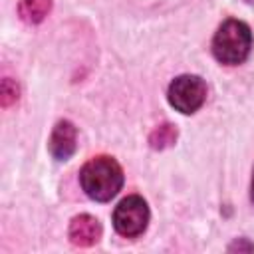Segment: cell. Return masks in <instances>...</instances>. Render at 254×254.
<instances>
[{
  "label": "cell",
  "mask_w": 254,
  "mask_h": 254,
  "mask_svg": "<svg viewBox=\"0 0 254 254\" xmlns=\"http://www.w3.org/2000/svg\"><path fill=\"white\" fill-rule=\"evenodd\" d=\"M167 99L177 111L190 115L198 111L206 101V83L198 75L183 73L171 81L167 89Z\"/></svg>",
  "instance_id": "cell-4"
},
{
  "label": "cell",
  "mask_w": 254,
  "mask_h": 254,
  "mask_svg": "<svg viewBox=\"0 0 254 254\" xmlns=\"http://www.w3.org/2000/svg\"><path fill=\"white\" fill-rule=\"evenodd\" d=\"M252 50V32L250 26L242 20H226L218 26L212 38V54L224 65L242 64Z\"/></svg>",
  "instance_id": "cell-2"
},
{
  "label": "cell",
  "mask_w": 254,
  "mask_h": 254,
  "mask_svg": "<svg viewBox=\"0 0 254 254\" xmlns=\"http://www.w3.org/2000/svg\"><path fill=\"white\" fill-rule=\"evenodd\" d=\"M151 212L143 196H125L113 210V228L125 238H137L147 230Z\"/></svg>",
  "instance_id": "cell-3"
},
{
  "label": "cell",
  "mask_w": 254,
  "mask_h": 254,
  "mask_svg": "<svg viewBox=\"0 0 254 254\" xmlns=\"http://www.w3.org/2000/svg\"><path fill=\"white\" fill-rule=\"evenodd\" d=\"M52 10V0H20L18 14L26 24H40Z\"/></svg>",
  "instance_id": "cell-7"
},
{
  "label": "cell",
  "mask_w": 254,
  "mask_h": 254,
  "mask_svg": "<svg viewBox=\"0 0 254 254\" xmlns=\"http://www.w3.org/2000/svg\"><path fill=\"white\" fill-rule=\"evenodd\" d=\"M16 99H18V85H16L10 77H6V79L2 81V105L8 107V105H12Z\"/></svg>",
  "instance_id": "cell-9"
},
{
  "label": "cell",
  "mask_w": 254,
  "mask_h": 254,
  "mask_svg": "<svg viewBox=\"0 0 254 254\" xmlns=\"http://www.w3.org/2000/svg\"><path fill=\"white\" fill-rule=\"evenodd\" d=\"M246 2H250V4H252V2H254V0H246Z\"/></svg>",
  "instance_id": "cell-11"
},
{
  "label": "cell",
  "mask_w": 254,
  "mask_h": 254,
  "mask_svg": "<svg viewBox=\"0 0 254 254\" xmlns=\"http://www.w3.org/2000/svg\"><path fill=\"white\" fill-rule=\"evenodd\" d=\"M177 141V127L171 123H163L159 125L151 135H149V143L153 149H167Z\"/></svg>",
  "instance_id": "cell-8"
},
{
  "label": "cell",
  "mask_w": 254,
  "mask_h": 254,
  "mask_svg": "<svg viewBox=\"0 0 254 254\" xmlns=\"http://www.w3.org/2000/svg\"><path fill=\"white\" fill-rule=\"evenodd\" d=\"M101 222L91 216V214H77L71 218L69 222V240L73 246H79V248H87V246H93L99 242L101 238Z\"/></svg>",
  "instance_id": "cell-6"
},
{
  "label": "cell",
  "mask_w": 254,
  "mask_h": 254,
  "mask_svg": "<svg viewBox=\"0 0 254 254\" xmlns=\"http://www.w3.org/2000/svg\"><path fill=\"white\" fill-rule=\"evenodd\" d=\"M79 185L91 200L107 202L123 187V169L113 157L107 155L93 157L81 167Z\"/></svg>",
  "instance_id": "cell-1"
},
{
  "label": "cell",
  "mask_w": 254,
  "mask_h": 254,
  "mask_svg": "<svg viewBox=\"0 0 254 254\" xmlns=\"http://www.w3.org/2000/svg\"><path fill=\"white\" fill-rule=\"evenodd\" d=\"M250 200L254 204V169H252V183H250Z\"/></svg>",
  "instance_id": "cell-10"
},
{
  "label": "cell",
  "mask_w": 254,
  "mask_h": 254,
  "mask_svg": "<svg viewBox=\"0 0 254 254\" xmlns=\"http://www.w3.org/2000/svg\"><path fill=\"white\" fill-rule=\"evenodd\" d=\"M77 147V129L71 121L62 119L56 123V127L52 129L50 141H48V149L52 153V157L56 161H67Z\"/></svg>",
  "instance_id": "cell-5"
}]
</instances>
